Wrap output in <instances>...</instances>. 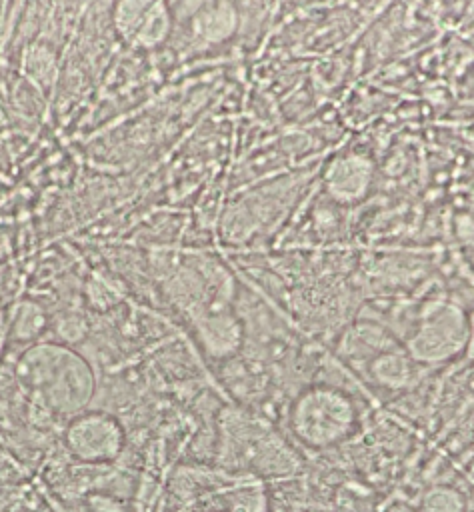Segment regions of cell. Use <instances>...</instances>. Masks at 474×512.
Instances as JSON below:
<instances>
[{"mask_svg":"<svg viewBox=\"0 0 474 512\" xmlns=\"http://www.w3.org/2000/svg\"><path fill=\"white\" fill-rule=\"evenodd\" d=\"M232 6L226 2H220L218 6L210 8L208 12H202L196 20V28L200 30V34L206 40L218 42L224 36L230 34V30L234 28V14L230 10Z\"/></svg>","mask_w":474,"mask_h":512,"instance_id":"7","label":"cell"},{"mask_svg":"<svg viewBox=\"0 0 474 512\" xmlns=\"http://www.w3.org/2000/svg\"><path fill=\"white\" fill-rule=\"evenodd\" d=\"M370 178L372 164L364 156H344L328 174V190L342 202H354L366 194Z\"/></svg>","mask_w":474,"mask_h":512,"instance_id":"6","label":"cell"},{"mask_svg":"<svg viewBox=\"0 0 474 512\" xmlns=\"http://www.w3.org/2000/svg\"><path fill=\"white\" fill-rule=\"evenodd\" d=\"M468 328L464 314L444 302H430L408 340V354L416 362H438L462 348Z\"/></svg>","mask_w":474,"mask_h":512,"instance_id":"3","label":"cell"},{"mask_svg":"<svg viewBox=\"0 0 474 512\" xmlns=\"http://www.w3.org/2000/svg\"><path fill=\"white\" fill-rule=\"evenodd\" d=\"M42 326H44L42 312L32 304H24L16 316V324H14L16 334L20 338H32L42 330Z\"/></svg>","mask_w":474,"mask_h":512,"instance_id":"8","label":"cell"},{"mask_svg":"<svg viewBox=\"0 0 474 512\" xmlns=\"http://www.w3.org/2000/svg\"><path fill=\"white\" fill-rule=\"evenodd\" d=\"M358 412L342 388L332 384L306 386L288 408V426L304 446L330 448L352 436Z\"/></svg>","mask_w":474,"mask_h":512,"instance_id":"2","label":"cell"},{"mask_svg":"<svg viewBox=\"0 0 474 512\" xmlns=\"http://www.w3.org/2000/svg\"><path fill=\"white\" fill-rule=\"evenodd\" d=\"M426 512H460L462 500L448 488H434L426 496Z\"/></svg>","mask_w":474,"mask_h":512,"instance_id":"9","label":"cell"},{"mask_svg":"<svg viewBox=\"0 0 474 512\" xmlns=\"http://www.w3.org/2000/svg\"><path fill=\"white\" fill-rule=\"evenodd\" d=\"M66 444L82 462H108L120 454L124 432L118 420L110 414H76L68 422Z\"/></svg>","mask_w":474,"mask_h":512,"instance_id":"5","label":"cell"},{"mask_svg":"<svg viewBox=\"0 0 474 512\" xmlns=\"http://www.w3.org/2000/svg\"><path fill=\"white\" fill-rule=\"evenodd\" d=\"M2 342H4V316L0 312V348H2Z\"/></svg>","mask_w":474,"mask_h":512,"instance_id":"10","label":"cell"},{"mask_svg":"<svg viewBox=\"0 0 474 512\" xmlns=\"http://www.w3.org/2000/svg\"><path fill=\"white\" fill-rule=\"evenodd\" d=\"M112 20L120 40L138 50L160 46L172 30V14L164 0H116Z\"/></svg>","mask_w":474,"mask_h":512,"instance_id":"4","label":"cell"},{"mask_svg":"<svg viewBox=\"0 0 474 512\" xmlns=\"http://www.w3.org/2000/svg\"><path fill=\"white\" fill-rule=\"evenodd\" d=\"M20 374L32 402L60 416H76L92 396L90 366L72 350L56 344L28 350L20 362Z\"/></svg>","mask_w":474,"mask_h":512,"instance_id":"1","label":"cell"}]
</instances>
